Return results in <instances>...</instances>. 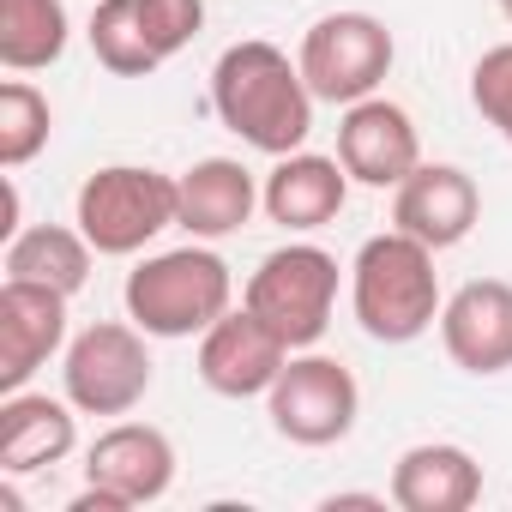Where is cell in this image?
Wrapping results in <instances>:
<instances>
[{
	"label": "cell",
	"instance_id": "1",
	"mask_svg": "<svg viewBox=\"0 0 512 512\" xmlns=\"http://www.w3.org/2000/svg\"><path fill=\"white\" fill-rule=\"evenodd\" d=\"M314 91L302 79V61H290L278 43H229L211 67V109L217 121L266 157H290L314 133Z\"/></svg>",
	"mask_w": 512,
	"mask_h": 512
},
{
	"label": "cell",
	"instance_id": "2",
	"mask_svg": "<svg viewBox=\"0 0 512 512\" xmlns=\"http://www.w3.org/2000/svg\"><path fill=\"white\" fill-rule=\"evenodd\" d=\"M350 308L374 344H416L440 320V272H434V247L386 229L356 247L350 266Z\"/></svg>",
	"mask_w": 512,
	"mask_h": 512
},
{
	"label": "cell",
	"instance_id": "3",
	"mask_svg": "<svg viewBox=\"0 0 512 512\" xmlns=\"http://www.w3.org/2000/svg\"><path fill=\"white\" fill-rule=\"evenodd\" d=\"M229 296H235L229 260L199 241L151 253L127 272V320L145 338H199L229 314Z\"/></svg>",
	"mask_w": 512,
	"mask_h": 512
},
{
	"label": "cell",
	"instance_id": "4",
	"mask_svg": "<svg viewBox=\"0 0 512 512\" xmlns=\"http://www.w3.org/2000/svg\"><path fill=\"white\" fill-rule=\"evenodd\" d=\"M181 211V181L175 175H157V169H139V163H109L97 175H85L79 187V205H73V223L85 229V241L109 260H127L145 241H157Z\"/></svg>",
	"mask_w": 512,
	"mask_h": 512
},
{
	"label": "cell",
	"instance_id": "5",
	"mask_svg": "<svg viewBox=\"0 0 512 512\" xmlns=\"http://www.w3.org/2000/svg\"><path fill=\"white\" fill-rule=\"evenodd\" d=\"M241 302L290 350H314L326 338V326H332V308H338V260L314 241H290V247H278V253L260 260V272L247 278Z\"/></svg>",
	"mask_w": 512,
	"mask_h": 512
},
{
	"label": "cell",
	"instance_id": "6",
	"mask_svg": "<svg viewBox=\"0 0 512 512\" xmlns=\"http://www.w3.org/2000/svg\"><path fill=\"white\" fill-rule=\"evenodd\" d=\"M392 55H398V43L374 13H326L320 25H308L296 61H302V79L320 103L350 109V103H362L386 85Z\"/></svg>",
	"mask_w": 512,
	"mask_h": 512
},
{
	"label": "cell",
	"instance_id": "7",
	"mask_svg": "<svg viewBox=\"0 0 512 512\" xmlns=\"http://www.w3.org/2000/svg\"><path fill=\"white\" fill-rule=\"evenodd\" d=\"M266 410H272V428H278L290 446H338V440L356 428L362 392H356V374H350L338 356L296 350V356L284 362V374L272 380Z\"/></svg>",
	"mask_w": 512,
	"mask_h": 512
},
{
	"label": "cell",
	"instance_id": "8",
	"mask_svg": "<svg viewBox=\"0 0 512 512\" xmlns=\"http://www.w3.org/2000/svg\"><path fill=\"white\" fill-rule=\"evenodd\" d=\"M67 398L85 416H127L151 392V350L133 320H97L67 344Z\"/></svg>",
	"mask_w": 512,
	"mask_h": 512
},
{
	"label": "cell",
	"instance_id": "9",
	"mask_svg": "<svg viewBox=\"0 0 512 512\" xmlns=\"http://www.w3.org/2000/svg\"><path fill=\"white\" fill-rule=\"evenodd\" d=\"M290 356L296 350L260 314H253L247 302H241V314L229 308L211 332H199V380L217 398H266Z\"/></svg>",
	"mask_w": 512,
	"mask_h": 512
},
{
	"label": "cell",
	"instance_id": "10",
	"mask_svg": "<svg viewBox=\"0 0 512 512\" xmlns=\"http://www.w3.org/2000/svg\"><path fill=\"white\" fill-rule=\"evenodd\" d=\"M482 217V193L458 163H416L398 187H392V229L428 241L434 253L458 247Z\"/></svg>",
	"mask_w": 512,
	"mask_h": 512
},
{
	"label": "cell",
	"instance_id": "11",
	"mask_svg": "<svg viewBox=\"0 0 512 512\" xmlns=\"http://www.w3.org/2000/svg\"><path fill=\"white\" fill-rule=\"evenodd\" d=\"M440 344L464 374H506L512 368V284L470 278L440 308Z\"/></svg>",
	"mask_w": 512,
	"mask_h": 512
},
{
	"label": "cell",
	"instance_id": "12",
	"mask_svg": "<svg viewBox=\"0 0 512 512\" xmlns=\"http://www.w3.org/2000/svg\"><path fill=\"white\" fill-rule=\"evenodd\" d=\"M338 163L350 169V181L362 187H398L416 163H422V139L410 109L386 103V97H362L344 109L338 121Z\"/></svg>",
	"mask_w": 512,
	"mask_h": 512
},
{
	"label": "cell",
	"instance_id": "13",
	"mask_svg": "<svg viewBox=\"0 0 512 512\" xmlns=\"http://www.w3.org/2000/svg\"><path fill=\"white\" fill-rule=\"evenodd\" d=\"M67 344V296L43 284H0V392H25L31 374Z\"/></svg>",
	"mask_w": 512,
	"mask_h": 512
},
{
	"label": "cell",
	"instance_id": "14",
	"mask_svg": "<svg viewBox=\"0 0 512 512\" xmlns=\"http://www.w3.org/2000/svg\"><path fill=\"white\" fill-rule=\"evenodd\" d=\"M85 482L121 494L127 506H151L175 488V446L151 422H115L85 452Z\"/></svg>",
	"mask_w": 512,
	"mask_h": 512
},
{
	"label": "cell",
	"instance_id": "15",
	"mask_svg": "<svg viewBox=\"0 0 512 512\" xmlns=\"http://www.w3.org/2000/svg\"><path fill=\"white\" fill-rule=\"evenodd\" d=\"M350 199V169L338 157H314V151H290L278 157V169L266 175L260 187V205L278 229L290 235H308V229H326Z\"/></svg>",
	"mask_w": 512,
	"mask_h": 512
},
{
	"label": "cell",
	"instance_id": "16",
	"mask_svg": "<svg viewBox=\"0 0 512 512\" xmlns=\"http://www.w3.org/2000/svg\"><path fill=\"white\" fill-rule=\"evenodd\" d=\"M73 398H49V392H7L0 398V476H31L61 464L79 446V422H73Z\"/></svg>",
	"mask_w": 512,
	"mask_h": 512
},
{
	"label": "cell",
	"instance_id": "17",
	"mask_svg": "<svg viewBox=\"0 0 512 512\" xmlns=\"http://www.w3.org/2000/svg\"><path fill=\"white\" fill-rule=\"evenodd\" d=\"M482 500V464L452 440H422L392 464V506L404 512H470Z\"/></svg>",
	"mask_w": 512,
	"mask_h": 512
},
{
	"label": "cell",
	"instance_id": "18",
	"mask_svg": "<svg viewBox=\"0 0 512 512\" xmlns=\"http://www.w3.org/2000/svg\"><path fill=\"white\" fill-rule=\"evenodd\" d=\"M181 181V211L175 223L193 235V241H223L235 229L253 223V205H260V181H253L235 157H205L193 163Z\"/></svg>",
	"mask_w": 512,
	"mask_h": 512
},
{
	"label": "cell",
	"instance_id": "19",
	"mask_svg": "<svg viewBox=\"0 0 512 512\" xmlns=\"http://www.w3.org/2000/svg\"><path fill=\"white\" fill-rule=\"evenodd\" d=\"M91 241L85 229H67V223H31V229H13L7 241V278L19 284H43V290H61V296H79L91 284Z\"/></svg>",
	"mask_w": 512,
	"mask_h": 512
},
{
	"label": "cell",
	"instance_id": "20",
	"mask_svg": "<svg viewBox=\"0 0 512 512\" xmlns=\"http://www.w3.org/2000/svg\"><path fill=\"white\" fill-rule=\"evenodd\" d=\"M67 7L61 0H0V61L13 73H43L67 55Z\"/></svg>",
	"mask_w": 512,
	"mask_h": 512
},
{
	"label": "cell",
	"instance_id": "21",
	"mask_svg": "<svg viewBox=\"0 0 512 512\" xmlns=\"http://www.w3.org/2000/svg\"><path fill=\"white\" fill-rule=\"evenodd\" d=\"M91 55L115 73V79H145L163 67V55L151 49L145 37V19H139V0H97L91 7Z\"/></svg>",
	"mask_w": 512,
	"mask_h": 512
},
{
	"label": "cell",
	"instance_id": "22",
	"mask_svg": "<svg viewBox=\"0 0 512 512\" xmlns=\"http://www.w3.org/2000/svg\"><path fill=\"white\" fill-rule=\"evenodd\" d=\"M55 133V115H49V97L31 85V79H7L0 85V163L7 169H25Z\"/></svg>",
	"mask_w": 512,
	"mask_h": 512
},
{
	"label": "cell",
	"instance_id": "23",
	"mask_svg": "<svg viewBox=\"0 0 512 512\" xmlns=\"http://www.w3.org/2000/svg\"><path fill=\"white\" fill-rule=\"evenodd\" d=\"M470 103H476V115L512 145V43H494V49L470 67Z\"/></svg>",
	"mask_w": 512,
	"mask_h": 512
},
{
	"label": "cell",
	"instance_id": "24",
	"mask_svg": "<svg viewBox=\"0 0 512 512\" xmlns=\"http://www.w3.org/2000/svg\"><path fill=\"white\" fill-rule=\"evenodd\" d=\"M139 19H145L151 49L169 61V55H181V49L199 37V25H205V0H139Z\"/></svg>",
	"mask_w": 512,
	"mask_h": 512
},
{
	"label": "cell",
	"instance_id": "25",
	"mask_svg": "<svg viewBox=\"0 0 512 512\" xmlns=\"http://www.w3.org/2000/svg\"><path fill=\"white\" fill-rule=\"evenodd\" d=\"M338 506H386V500H380V494H332L326 512H338Z\"/></svg>",
	"mask_w": 512,
	"mask_h": 512
},
{
	"label": "cell",
	"instance_id": "26",
	"mask_svg": "<svg viewBox=\"0 0 512 512\" xmlns=\"http://www.w3.org/2000/svg\"><path fill=\"white\" fill-rule=\"evenodd\" d=\"M500 13H506V25H512V0H500Z\"/></svg>",
	"mask_w": 512,
	"mask_h": 512
}]
</instances>
